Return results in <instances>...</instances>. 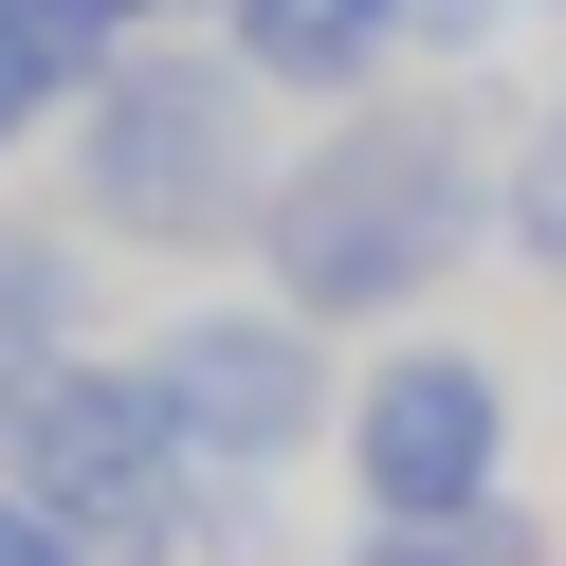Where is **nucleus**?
<instances>
[{
    "instance_id": "nucleus-1",
    "label": "nucleus",
    "mask_w": 566,
    "mask_h": 566,
    "mask_svg": "<svg viewBox=\"0 0 566 566\" xmlns=\"http://www.w3.org/2000/svg\"><path fill=\"white\" fill-rule=\"evenodd\" d=\"M493 238V147L457 128V74L439 92H366L293 147L256 220V293H293L311 329H402V311L457 293V256Z\"/></svg>"
},
{
    "instance_id": "nucleus-2",
    "label": "nucleus",
    "mask_w": 566,
    "mask_h": 566,
    "mask_svg": "<svg viewBox=\"0 0 566 566\" xmlns=\"http://www.w3.org/2000/svg\"><path fill=\"white\" fill-rule=\"evenodd\" d=\"M274 184H293L274 92L238 74V55H201V38H147L74 111V220L111 238V256H256Z\"/></svg>"
},
{
    "instance_id": "nucleus-3",
    "label": "nucleus",
    "mask_w": 566,
    "mask_h": 566,
    "mask_svg": "<svg viewBox=\"0 0 566 566\" xmlns=\"http://www.w3.org/2000/svg\"><path fill=\"white\" fill-rule=\"evenodd\" d=\"M0 475L38 493L55 530H92V548H147V530L201 493V439L165 420L147 347H74V366H38V384H19V439H0Z\"/></svg>"
},
{
    "instance_id": "nucleus-4",
    "label": "nucleus",
    "mask_w": 566,
    "mask_h": 566,
    "mask_svg": "<svg viewBox=\"0 0 566 566\" xmlns=\"http://www.w3.org/2000/svg\"><path fill=\"white\" fill-rule=\"evenodd\" d=\"M147 384L165 420L201 439V475H293L311 439H347V384H329V329L293 293H201L147 329Z\"/></svg>"
},
{
    "instance_id": "nucleus-5",
    "label": "nucleus",
    "mask_w": 566,
    "mask_h": 566,
    "mask_svg": "<svg viewBox=\"0 0 566 566\" xmlns=\"http://www.w3.org/2000/svg\"><path fill=\"white\" fill-rule=\"evenodd\" d=\"M347 493L366 512H493L512 493V366L457 347V329L366 347V384H347Z\"/></svg>"
},
{
    "instance_id": "nucleus-6",
    "label": "nucleus",
    "mask_w": 566,
    "mask_h": 566,
    "mask_svg": "<svg viewBox=\"0 0 566 566\" xmlns=\"http://www.w3.org/2000/svg\"><path fill=\"white\" fill-rule=\"evenodd\" d=\"M220 55L329 128V111H366V92L402 74V0H220Z\"/></svg>"
},
{
    "instance_id": "nucleus-7",
    "label": "nucleus",
    "mask_w": 566,
    "mask_h": 566,
    "mask_svg": "<svg viewBox=\"0 0 566 566\" xmlns=\"http://www.w3.org/2000/svg\"><path fill=\"white\" fill-rule=\"evenodd\" d=\"M92 329V220H0V439H19V384L74 366Z\"/></svg>"
},
{
    "instance_id": "nucleus-8",
    "label": "nucleus",
    "mask_w": 566,
    "mask_h": 566,
    "mask_svg": "<svg viewBox=\"0 0 566 566\" xmlns=\"http://www.w3.org/2000/svg\"><path fill=\"white\" fill-rule=\"evenodd\" d=\"M0 19L38 38V74L74 92V111H92V92H111L128 55H147V38H165V0H0Z\"/></svg>"
},
{
    "instance_id": "nucleus-9",
    "label": "nucleus",
    "mask_w": 566,
    "mask_h": 566,
    "mask_svg": "<svg viewBox=\"0 0 566 566\" xmlns=\"http://www.w3.org/2000/svg\"><path fill=\"white\" fill-rule=\"evenodd\" d=\"M493 238H512V256L566 293V92L512 128V147H493Z\"/></svg>"
},
{
    "instance_id": "nucleus-10",
    "label": "nucleus",
    "mask_w": 566,
    "mask_h": 566,
    "mask_svg": "<svg viewBox=\"0 0 566 566\" xmlns=\"http://www.w3.org/2000/svg\"><path fill=\"white\" fill-rule=\"evenodd\" d=\"M347 566H548V530H530L512 493H493V512H366Z\"/></svg>"
},
{
    "instance_id": "nucleus-11",
    "label": "nucleus",
    "mask_w": 566,
    "mask_h": 566,
    "mask_svg": "<svg viewBox=\"0 0 566 566\" xmlns=\"http://www.w3.org/2000/svg\"><path fill=\"white\" fill-rule=\"evenodd\" d=\"M111 566H274V475H201L184 512H165L147 548H111Z\"/></svg>"
},
{
    "instance_id": "nucleus-12",
    "label": "nucleus",
    "mask_w": 566,
    "mask_h": 566,
    "mask_svg": "<svg viewBox=\"0 0 566 566\" xmlns=\"http://www.w3.org/2000/svg\"><path fill=\"white\" fill-rule=\"evenodd\" d=\"M38 128H74V92H55V74H38V38H19V19H0V165L38 147Z\"/></svg>"
},
{
    "instance_id": "nucleus-13",
    "label": "nucleus",
    "mask_w": 566,
    "mask_h": 566,
    "mask_svg": "<svg viewBox=\"0 0 566 566\" xmlns=\"http://www.w3.org/2000/svg\"><path fill=\"white\" fill-rule=\"evenodd\" d=\"M493 19H512V0H402V55H439V74H475V55H493Z\"/></svg>"
},
{
    "instance_id": "nucleus-14",
    "label": "nucleus",
    "mask_w": 566,
    "mask_h": 566,
    "mask_svg": "<svg viewBox=\"0 0 566 566\" xmlns=\"http://www.w3.org/2000/svg\"><path fill=\"white\" fill-rule=\"evenodd\" d=\"M0 566H111V548H92V530H55V512H38V493L0 475Z\"/></svg>"
},
{
    "instance_id": "nucleus-15",
    "label": "nucleus",
    "mask_w": 566,
    "mask_h": 566,
    "mask_svg": "<svg viewBox=\"0 0 566 566\" xmlns=\"http://www.w3.org/2000/svg\"><path fill=\"white\" fill-rule=\"evenodd\" d=\"M548 19H566V0H548Z\"/></svg>"
}]
</instances>
